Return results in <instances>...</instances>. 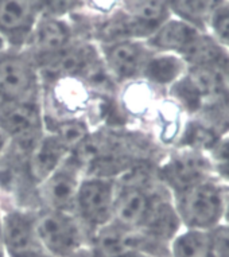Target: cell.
Wrapping results in <instances>:
<instances>
[{
	"label": "cell",
	"instance_id": "9a60e30c",
	"mask_svg": "<svg viewBox=\"0 0 229 257\" xmlns=\"http://www.w3.org/2000/svg\"><path fill=\"white\" fill-rule=\"evenodd\" d=\"M70 150L54 134L43 135L29 154V173L33 181L42 183L70 156Z\"/></svg>",
	"mask_w": 229,
	"mask_h": 257
},
{
	"label": "cell",
	"instance_id": "2e32d148",
	"mask_svg": "<svg viewBox=\"0 0 229 257\" xmlns=\"http://www.w3.org/2000/svg\"><path fill=\"white\" fill-rule=\"evenodd\" d=\"M186 72L187 65L181 57L153 51L146 62L142 76L150 84L170 89Z\"/></svg>",
	"mask_w": 229,
	"mask_h": 257
},
{
	"label": "cell",
	"instance_id": "7c38bea8",
	"mask_svg": "<svg viewBox=\"0 0 229 257\" xmlns=\"http://www.w3.org/2000/svg\"><path fill=\"white\" fill-rule=\"evenodd\" d=\"M80 182L77 163H73L69 156L50 177L38 185L43 209L74 214Z\"/></svg>",
	"mask_w": 229,
	"mask_h": 257
},
{
	"label": "cell",
	"instance_id": "484cf974",
	"mask_svg": "<svg viewBox=\"0 0 229 257\" xmlns=\"http://www.w3.org/2000/svg\"><path fill=\"white\" fill-rule=\"evenodd\" d=\"M229 226V186L226 190V195H225V206H224V215H222V222Z\"/></svg>",
	"mask_w": 229,
	"mask_h": 257
},
{
	"label": "cell",
	"instance_id": "9c48e42d",
	"mask_svg": "<svg viewBox=\"0 0 229 257\" xmlns=\"http://www.w3.org/2000/svg\"><path fill=\"white\" fill-rule=\"evenodd\" d=\"M108 74L119 81H130L142 76L147 59L153 53L146 41L123 39L98 46Z\"/></svg>",
	"mask_w": 229,
	"mask_h": 257
},
{
	"label": "cell",
	"instance_id": "4fadbf2b",
	"mask_svg": "<svg viewBox=\"0 0 229 257\" xmlns=\"http://www.w3.org/2000/svg\"><path fill=\"white\" fill-rule=\"evenodd\" d=\"M204 33V30L171 17L149 39H146V43L153 51L178 55L185 61L194 50Z\"/></svg>",
	"mask_w": 229,
	"mask_h": 257
},
{
	"label": "cell",
	"instance_id": "e0dca14e",
	"mask_svg": "<svg viewBox=\"0 0 229 257\" xmlns=\"http://www.w3.org/2000/svg\"><path fill=\"white\" fill-rule=\"evenodd\" d=\"M226 0H166L171 17L206 31L212 15Z\"/></svg>",
	"mask_w": 229,
	"mask_h": 257
},
{
	"label": "cell",
	"instance_id": "d6986e66",
	"mask_svg": "<svg viewBox=\"0 0 229 257\" xmlns=\"http://www.w3.org/2000/svg\"><path fill=\"white\" fill-rule=\"evenodd\" d=\"M216 179L229 186V131L221 135L206 151Z\"/></svg>",
	"mask_w": 229,
	"mask_h": 257
},
{
	"label": "cell",
	"instance_id": "3957f363",
	"mask_svg": "<svg viewBox=\"0 0 229 257\" xmlns=\"http://www.w3.org/2000/svg\"><path fill=\"white\" fill-rule=\"evenodd\" d=\"M116 182L109 177L81 179L77 191L74 214L90 238L94 233L113 222Z\"/></svg>",
	"mask_w": 229,
	"mask_h": 257
},
{
	"label": "cell",
	"instance_id": "7a4b0ae2",
	"mask_svg": "<svg viewBox=\"0 0 229 257\" xmlns=\"http://www.w3.org/2000/svg\"><path fill=\"white\" fill-rule=\"evenodd\" d=\"M37 234L54 257H80L90 246V236L76 214L42 209L37 211Z\"/></svg>",
	"mask_w": 229,
	"mask_h": 257
},
{
	"label": "cell",
	"instance_id": "30bf717a",
	"mask_svg": "<svg viewBox=\"0 0 229 257\" xmlns=\"http://www.w3.org/2000/svg\"><path fill=\"white\" fill-rule=\"evenodd\" d=\"M37 211L10 209L2 213V228L7 257H33L45 250L37 234Z\"/></svg>",
	"mask_w": 229,
	"mask_h": 257
},
{
	"label": "cell",
	"instance_id": "4316f807",
	"mask_svg": "<svg viewBox=\"0 0 229 257\" xmlns=\"http://www.w3.org/2000/svg\"><path fill=\"white\" fill-rule=\"evenodd\" d=\"M0 257H7L5 238H3V228H2V211H0Z\"/></svg>",
	"mask_w": 229,
	"mask_h": 257
},
{
	"label": "cell",
	"instance_id": "5b68a950",
	"mask_svg": "<svg viewBox=\"0 0 229 257\" xmlns=\"http://www.w3.org/2000/svg\"><path fill=\"white\" fill-rule=\"evenodd\" d=\"M214 178L206 152L189 147H178L158 169V181L171 195Z\"/></svg>",
	"mask_w": 229,
	"mask_h": 257
},
{
	"label": "cell",
	"instance_id": "44dd1931",
	"mask_svg": "<svg viewBox=\"0 0 229 257\" xmlns=\"http://www.w3.org/2000/svg\"><path fill=\"white\" fill-rule=\"evenodd\" d=\"M54 135L73 151L88 139V128L81 121H65L58 126Z\"/></svg>",
	"mask_w": 229,
	"mask_h": 257
},
{
	"label": "cell",
	"instance_id": "ac0fdd59",
	"mask_svg": "<svg viewBox=\"0 0 229 257\" xmlns=\"http://www.w3.org/2000/svg\"><path fill=\"white\" fill-rule=\"evenodd\" d=\"M169 257H214L210 234L204 230L182 228L170 242Z\"/></svg>",
	"mask_w": 229,
	"mask_h": 257
},
{
	"label": "cell",
	"instance_id": "ba28073f",
	"mask_svg": "<svg viewBox=\"0 0 229 257\" xmlns=\"http://www.w3.org/2000/svg\"><path fill=\"white\" fill-rule=\"evenodd\" d=\"M0 130L23 152L30 154L42 139L43 118L37 100L0 105Z\"/></svg>",
	"mask_w": 229,
	"mask_h": 257
},
{
	"label": "cell",
	"instance_id": "d4e9b609",
	"mask_svg": "<svg viewBox=\"0 0 229 257\" xmlns=\"http://www.w3.org/2000/svg\"><path fill=\"white\" fill-rule=\"evenodd\" d=\"M114 257H158L151 253L143 252V250H136V249H131V250H126L124 253H120Z\"/></svg>",
	"mask_w": 229,
	"mask_h": 257
},
{
	"label": "cell",
	"instance_id": "8fae6325",
	"mask_svg": "<svg viewBox=\"0 0 229 257\" xmlns=\"http://www.w3.org/2000/svg\"><path fill=\"white\" fill-rule=\"evenodd\" d=\"M41 15L39 0H0V34L7 46L25 47Z\"/></svg>",
	"mask_w": 229,
	"mask_h": 257
},
{
	"label": "cell",
	"instance_id": "7402d4cb",
	"mask_svg": "<svg viewBox=\"0 0 229 257\" xmlns=\"http://www.w3.org/2000/svg\"><path fill=\"white\" fill-rule=\"evenodd\" d=\"M210 244L214 257H229V226L220 223L210 232Z\"/></svg>",
	"mask_w": 229,
	"mask_h": 257
},
{
	"label": "cell",
	"instance_id": "52a82bcc",
	"mask_svg": "<svg viewBox=\"0 0 229 257\" xmlns=\"http://www.w3.org/2000/svg\"><path fill=\"white\" fill-rule=\"evenodd\" d=\"M161 185V182H159ZM159 187L146 185V182H116L113 222L122 228L142 232L149 221Z\"/></svg>",
	"mask_w": 229,
	"mask_h": 257
},
{
	"label": "cell",
	"instance_id": "5bb4252c",
	"mask_svg": "<svg viewBox=\"0 0 229 257\" xmlns=\"http://www.w3.org/2000/svg\"><path fill=\"white\" fill-rule=\"evenodd\" d=\"M118 9L134 25L142 41L149 39L171 18L166 0H118Z\"/></svg>",
	"mask_w": 229,
	"mask_h": 257
},
{
	"label": "cell",
	"instance_id": "6da1fadb",
	"mask_svg": "<svg viewBox=\"0 0 229 257\" xmlns=\"http://www.w3.org/2000/svg\"><path fill=\"white\" fill-rule=\"evenodd\" d=\"M228 186L212 178L171 195L183 229L210 232L222 222Z\"/></svg>",
	"mask_w": 229,
	"mask_h": 257
},
{
	"label": "cell",
	"instance_id": "cb8c5ba5",
	"mask_svg": "<svg viewBox=\"0 0 229 257\" xmlns=\"http://www.w3.org/2000/svg\"><path fill=\"white\" fill-rule=\"evenodd\" d=\"M10 144H11V140L7 135H6L5 132L0 130V163H2V160L5 159L6 154L9 151Z\"/></svg>",
	"mask_w": 229,
	"mask_h": 257
},
{
	"label": "cell",
	"instance_id": "603a6c76",
	"mask_svg": "<svg viewBox=\"0 0 229 257\" xmlns=\"http://www.w3.org/2000/svg\"><path fill=\"white\" fill-rule=\"evenodd\" d=\"M220 80L221 90L224 94L225 100L229 102V51H225V54L220 58V61L214 66Z\"/></svg>",
	"mask_w": 229,
	"mask_h": 257
},
{
	"label": "cell",
	"instance_id": "f1b7e54d",
	"mask_svg": "<svg viewBox=\"0 0 229 257\" xmlns=\"http://www.w3.org/2000/svg\"><path fill=\"white\" fill-rule=\"evenodd\" d=\"M33 257H54L53 254H50V253H47L46 250H42V252L37 253V254H34Z\"/></svg>",
	"mask_w": 229,
	"mask_h": 257
},
{
	"label": "cell",
	"instance_id": "83f0119b",
	"mask_svg": "<svg viewBox=\"0 0 229 257\" xmlns=\"http://www.w3.org/2000/svg\"><path fill=\"white\" fill-rule=\"evenodd\" d=\"M9 49V46H7V42H6V39L2 37V34H0V54L3 53V51H6Z\"/></svg>",
	"mask_w": 229,
	"mask_h": 257
},
{
	"label": "cell",
	"instance_id": "ffe728a7",
	"mask_svg": "<svg viewBox=\"0 0 229 257\" xmlns=\"http://www.w3.org/2000/svg\"><path fill=\"white\" fill-rule=\"evenodd\" d=\"M210 37L224 50L229 51V3L225 2L212 15L206 27Z\"/></svg>",
	"mask_w": 229,
	"mask_h": 257
},
{
	"label": "cell",
	"instance_id": "277c9868",
	"mask_svg": "<svg viewBox=\"0 0 229 257\" xmlns=\"http://www.w3.org/2000/svg\"><path fill=\"white\" fill-rule=\"evenodd\" d=\"M38 65L22 49L9 47L0 54V105L37 100Z\"/></svg>",
	"mask_w": 229,
	"mask_h": 257
},
{
	"label": "cell",
	"instance_id": "f546056e",
	"mask_svg": "<svg viewBox=\"0 0 229 257\" xmlns=\"http://www.w3.org/2000/svg\"><path fill=\"white\" fill-rule=\"evenodd\" d=\"M226 2H228V3H229V0H226Z\"/></svg>",
	"mask_w": 229,
	"mask_h": 257
},
{
	"label": "cell",
	"instance_id": "8992f818",
	"mask_svg": "<svg viewBox=\"0 0 229 257\" xmlns=\"http://www.w3.org/2000/svg\"><path fill=\"white\" fill-rule=\"evenodd\" d=\"M76 41V30L68 17L42 14L30 34L25 49L39 66H45L64 53Z\"/></svg>",
	"mask_w": 229,
	"mask_h": 257
}]
</instances>
